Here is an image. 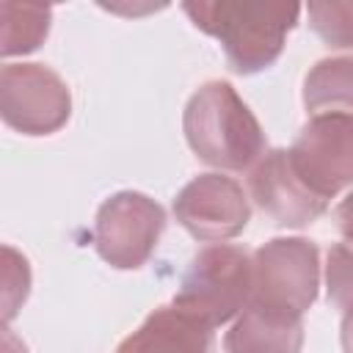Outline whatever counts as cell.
<instances>
[{
  "mask_svg": "<svg viewBox=\"0 0 353 353\" xmlns=\"http://www.w3.org/2000/svg\"><path fill=\"white\" fill-rule=\"evenodd\" d=\"M188 135L193 149L223 165H245L256 149V124L234 99L229 85H207L188 110Z\"/></svg>",
  "mask_w": 353,
  "mask_h": 353,
  "instance_id": "obj_1",
  "label": "cell"
},
{
  "mask_svg": "<svg viewBox=\"0 0 353 353\" xmlns=\"http://www.w3.org/2000/svg\"><path fill=\"white\" fill-rule=\"evenodd\" d=\"M204 323L188 312H157L135 336L127 339L121 353H204Z\"/></svg>",
  "mask_w": 353,
  "mask_h": 353,
  "instance_id": "obj_8",
  "label": "cell"
},
{
  "mask_svg": "<svg viewBox=\"0 0 353 353\" xmlns=\"http://www.w3.org/2000/svg\"><path fill=\"white\" fill-rule=\"evenodd\" d=\"M290 163L301 182L325 201L339 185L353 179V119L323 116L303 130Z\"/></svg>",
  "mask_w": 353,
  "mask_h": 353,
  "instance_id": "obj_2",
  "label": "cell"
},
{
  "mask_svg": "<svg viewBox=\"0 0 353 353\" xmlns=\"http://www.w3.org/2000/svg\"><path fill=\"white\" fill-rule=\"evenodd\" d=\"M339 221H342V229H345L347 240L353 243V196L339 207Z\"/></svg>",
  "mask_w": 353,
  "mask_h": 353,
  "instance_id": "obj_10",
  "label": "cell"
},
{
  "mask_svg": "<svg viewBox=\"0 0 353 353\" xmlns=\"http://www.w3.org/2000/svg\"><path fill=\"white\" fill-rule=\"evenodd\" d=\"M160 210L146 204L141 199L138 210H135V218L132 223H121L119 212L113 210V204H108L99 215V251L119 262V265H135L146 248L152 245V237H157V229H160Z\"/></svg>",
  "mask_w": 353,
  "mask_h": 353,
  "instance_id": "obj_7",
  "label": "cell"
},
{
  "mask_svg": "<svg viewBox=\"0 0 353 353\" xmlns=\"http://www.w3.org/2000/svg\"><path fill=\"white\" fill-rule=\"evenodd\" d=\"M30 69H6L3 74V108L6 119L25 130H47L63 116V91L52 74L39 69L36 91H30Z\"/></svg>",
  "mask_w": 353,
  "mask_h": 353,
  "instance_id": "obj_5",
  "label": "cell"
},
{
  "mask_svg": "<svg viewBox=\"0 0 353 353\" xmlns=\"http://www.w3.org/2000/svg\"><path fill=\"white\" fill-rule=\"evenodd\" d=\"M179 215L193 234H232L245 226V201L229 179H196L179 199Z\"/></svg>",
  "mask_w": 353,
  "mask_h": 353,
  "instance_id": "obj_4",
  "label": "cell"
},
{
  "mask_svg": "<svg viewBox=\"0 0 353 353\" xmlns=\"http://www.w3.org/2000/svg\"><path fill=\"white\" fill-rule=\"evenodd\" d=\"M245 256L234 248H212L196 259L185 290L179 295L182 312L199 317L201 323L226 320L234 306L243 301L248 287V268Z\"/></svg>",
  "mask_w": 353,
  "mask_h": 353,
  "instance_id": "obj_3",
  "label": "cell"
},
{
  "mask_svg": "<svg viewBox=\"0 0 353 353\" xmlns=\"http://www.w3.org/2000/svg\"><path fill=\"white\" fill-rule=\"evenodd\" d=\"M251 185L262 210L276 215L279 223H306L323 210V199L314 196L298 174H287L284 152H276L268 163H262Z\"/></svg>",
  "mask_w": 353,
  "mask_h": 353,
  "instance_id": "obj_6",
  "label": "cell"
},
{
  "mask_svg": "<svg viewBox=\"0 0 353 353\" xmlns=\"http://www.w3.org/2000/svg\"><path fill=\"white\" fill-rule=\"evenodd\" d=\"M328 281H331L334 298L342 306H347V312H353V254H347L345 248L334 251L331 268H328Z\"/></svg>",
  "mask_w": 353,
  "mask_h": 353,
  "instance_id": "obj_9",
  "label": "cell"
}]
</instances>
